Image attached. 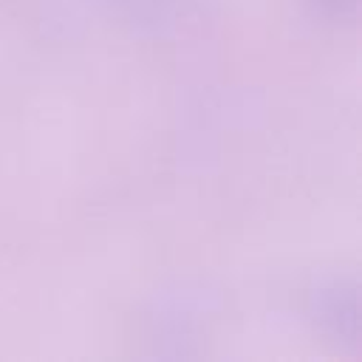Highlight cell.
<instances>
[{
  "mask_svg": "<svg viewBox=\"0 0 362 362\" xmlns=\"http://www.w3.org/2000/svg\"><path fill=\"white\" fill-rule=\"evenodd\" d=\"M314 3L325 11H342L345 6H354V0H314Z\"/></svg>",
  "mask_w": 362,
  "mask_h": 362,
  "instance_id": "1",
  "label": "cell"
}]
</instances>
